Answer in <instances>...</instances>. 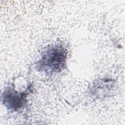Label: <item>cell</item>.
<instances>
[{
    "instance_id": "1",
    "label": "cell",
    "mask_w": 125,
    "mask_h": 125,
    "mask_svg": "<svg viewBox=\"0 0 125 125\" xmlns=\"http://www.w3.org/2000/svg\"><path fill=\"white\" fill-rule=\"evenodd\" d=\"M66 51L64 47L59 44L49 47L37 62V69L46 73L61 72L65 66Z\"/></svg>"
},
{
    "instance_id": "2",
    "label": "cell",
    "mask_w": 125,
    "mask_h": 125,
    "mask_svg": "<svg viewBox=\"0 0 125 125\" xmlns=\"http://www.w3.org/2000/svg\"><path fill=\"white\" fill-rule=\"evenodd\" d=\"M28 95L26 90L18 92L14 88L9 87L4 90L2 94V103L8 109L17 111L26 104Z\"/></svg>"
}]
</instances>
